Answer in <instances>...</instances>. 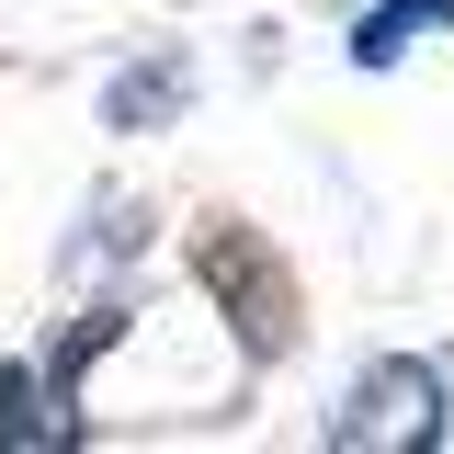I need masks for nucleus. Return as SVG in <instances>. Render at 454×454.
Returning <instances> with one entry per match:
<instances>
[{"label":"nucleus","mask_w":454,"mask_h":454,"mask_svg":"<svg viewBox=\"0 0 454 454\" xmlns=\"http://www.w3.org/2000/svg\"><path fill=\"white\" fill-rule=\"evenodd\" d=\"M330 443L340 454H364V443H443V387L420 375V364H375L364 387H352V409L330 420Z\"/></svg>","instance_id":"f257e3e1"},{"label":"nucleus","mask_w":454,"mask_h":454,"mask_svg":"<svg viewBox=\"0 0 454 454\" xmlns=\"http://www.w3.org/2000/svg\"><path fill=\"white\" fill-rule=\"evenodd\" d=\"M193 273L216 284L227 307H239V340H250V352H273V340H284V318H295V295H284L273 250H262L250 227H205V250H193Z\"/></svg>","instance_id":"f03ea898"},{"label":"nucleus","mask_w":454,"mask_h":454,"mask_svg":"<svg viewBox=\"0 0 454 454\" xmlns=\"http://www.w3.org/2000/svg\"><path fill=\"white\" fill-rule=\"evenodd\" d=\"M57 397H68V364H57V375H23V364H0V454H12V443H35V454L80 443V420H68Z\"/></svg>","instance_id":"7ed1b4c3"},{"label":"nucleus","mask_w":454,"mask_h":454,"mask_svg":"<svg viewBox=\"0 0 454 454\" xmlns=\"http://www.w3.org/2000/svg\"><path fill=\"white\" fill-rule=\"evenodd\" d=\"M432 23H454V0H387V12H364V35H352V57L364 68H387L409 35H432Z\"/></svg>","instance_id":"20e7f679"},{"label":"nucleus","mask_w":454,"mask_h":454,"mask_svg":"<svg viewBox=\"0 0 454 454\" xmlns=\"http://www.w3.org/2000/svg\"><path fill=\"white\" fill-rule=\"evenodd\" d=\"M160 103H170V68H148L137 91H114V125H137V114H160Z\"/></svg>","instance_id":"39448f33"}]
</instances>
